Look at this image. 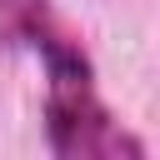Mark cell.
<instances>
[{"instance_id":"obj_1","label":"cell","mask_w":160,"mask_h":160,"mask_svg":"<svg viewBox=\"0 0 160 160\" xmlns=\"http://www.w3.org/2000/svg\"><path fill=\"white\" fill-rule=\"evenodd\" d=\"M0 40L30 45L45 60V135L50 150L65 160H110V155H145L135 135H125L95 95V70L80 40H70L50 10V0H0Z\"/></svg>"}]
</instances>
